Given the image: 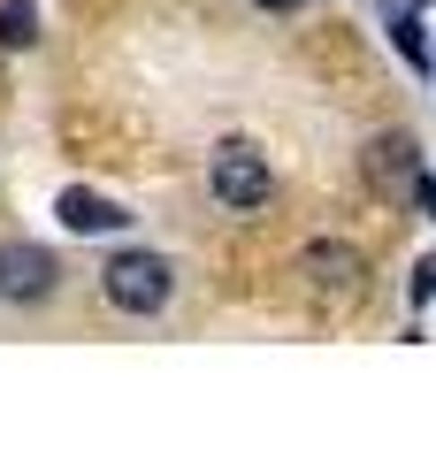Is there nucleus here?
Segmentation results:
<instances>
[{
	"mask_svg": "<svg viewBox=\"0 0 436 459\" xmlns=\"http://www.w3.org/2000/svg\"><path fill=\"white\" fill-rule=\"evenodd\" d=\"M375 177H398V184H414L421 169H414V138H383V146H375Z\"/></svg>",
	"mask_w": 436,
	"mask_h": 459,
	"instance_id": "6",
	"label": "nucleus"
},
{
	"mask_svg": "<svg viewBox=\"0 0 436 459\" xmlns=\"http://www.w3.org/2000/svg\"><path fill=\"white\" fill-rule=\"evenodd\" d=\"M54 214H62V230H77V238H108V230L130 222V214L115 207L108 192H84V184H69V192L54 199Z\"/></svg>",
	"mask_w": 436,
	"mask_h": 459,
	"instance_id": "5",
	"label": "nucleus"
},
{
	"mask_svg": "<svg viewBox=\"0 0 436 459\" xmlns=\"http://www.w3.org/2000/svg\"><path fill=\"white\" fill-rule=\"evenodd\" d=\"M414 199H421V214L436 222V177H414Z\"/></svg>",
	"mask_w": 436,
	"mask_h": 459,
	"instance_id": "10",
	"label": "nucleus"
},
{
	"mask_svg": "<svg viewBox=\"0 0 436 459\" xmlns=\"http://www.w3.org/2000/svg\"><path fill=\"white\" fill-rule=\"evenodd\" d=\"M253 8H275V16H291V8H299V0H253Z\"/></svg>",
	"mask_w": 436,
	"mask_h": 459,
	"instance_id": "11",
	"label": "nucleus"
},
{
	"mask_svg": "<svg viewBox=\"0 0 436 459\" xmlns=\"http://www.w3.org/2000/svg\"><path fill=\"white\" fill-rule=\"evenodd\" d=\"M100 291H108V307H115V314H161V307H169V291H177V276H169L161 253L130 246V253H115V261L100 268Z\"/></svg>",
	"mask_w": 436,
	"mask_h": 459,
	"instance_id": "1",
	"label": "nucleus"
},
{
	"mask_svg": "<svg viewBox=\"0 0 436 459\" xmlns=\"http://www.w3.org/2000/svg\"><path fill=\"white\" fill-rule=\"evenodd\" d=\"M414 299H436V261H421V268H414Z\"/></svg>",
	"mask_w": 436,
	"mask_h": 459,
	"instance_id": "9",
	"label": "nucleus"
},
{
	"mask_svg": "<svg viewBox=\"0 0 436 459\" xmlns=\"http://www.w3.org/2000/svg\"><path fill=\"white\" fill-rule=\"evenodd\" d=\"M54 283H62V261L47 246H31V238H8L0 246V299L8 307H47Z\"/></svg>",
	"mask_w": 436,
	"mask_h": 459,
	"instance_id": "2",
	"label": "nucleus"
},
{
	"mask_svg": "<svg viewBox=\"0 0 436 459\" xmlns=\"http://www.w3.org/2000/svg\"><path fill=\"white\" fill-rule=\"evenodd\" d=\"M390 39H398L405 62H421V23H414V16H390Z\"/></svg>",
	"mask_w": 436,
	"mask_h": 459,
	"instance_id": "8",
	"label": "nucleus"
},
{
	"mask_svg": "<svg viewBox=\"0 0 436 459\" xmlns=\"http://www.w3.org/2000/svg\"><path fill=\"white\" fill-rule=\"evenodd\" d=\"M207 177H214V199H222L230 214L268 207V192H275V184H268V153H253L245 138H230V146L214 153V169H207Z\"/></svg>",
	"mask_w": 436,
	"mask_h": 459,
	"instance_id": "3",
	"label": "nucleus"
},
{
	"mask_svg": "<svg viewBox=\"0 0 436 459\" xmlns=\"http://www.w3.org/2000/svg\"><path fill=\"white\" fill-rule=\"evenodd\" d=\"M299 276H307L314 299H337V307H353V299H360V276H368V261H360L344 238H314V246L299 253Z\"/></svg>",
	"mask_w": 436,
	"mask_h": 459,
	"instance_id": "4",
	"label": "nucleus"
},
{
	"mask_svg": "<svg viewBox=\"0 0 436 459\" xmlns=\"http://www.w3.org/2000/svg\"><path fill=\"white\" fill-rule=\"evenodd\" d=\"M31 39H39V16L23 8V0H8V8H0V47L16 54V47H31Z\"/></svg>",
	"mask_w": 436,
	"mask_h": 459,
	"instance_id": "7",
	"label": "nucleus"
}]
</instances>
